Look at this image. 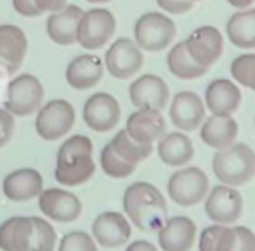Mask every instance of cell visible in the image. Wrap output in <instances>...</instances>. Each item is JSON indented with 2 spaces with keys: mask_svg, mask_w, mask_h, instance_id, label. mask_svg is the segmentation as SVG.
Listing matches in <instances>:
<instances>
[{
  "mask_svg": "<svg viewBox=\"0 0 255 251\" xmlns=\"http://www.w3.org/2000/svg\"><path fill=\"white\" fill-rule=\"evenodd\" d=\"M44 98V88L40 80L32 74L16 76L6 90V110L14 116H28L40 108Z\"/></svg>",
  "mask_w": 255,
  "mask_h": 251,
  "instance_id": "cell-6",
  "label": "cell"
},
{
  "mask_svg": "<svg viewBox=\"0 0 255 251\" xmlns=\"http://www.w3.org/2000/svg\"><path fill=\"white\" fill-rule=\"evenodd\" d=\"M32 237V217H12L0 225L2 251H26Z\"/></svg>",
  "mask_w": 255,
  "mask_h": 251,
  "instance_id": "cell-27",
  "label": "cell"
},
{
  "mask_svg": "<svg viewBox=\"0 0 255 251\" xmlns=\"http://www.w3.org/2000/svg\"><path fill=\"white\" fill-rule=\"evenodd\" d=\"M82 10L78 6H64L58 12H52L46 22V32L48 38L60 46H70L76 42V32L78 24L82 18Z\"/></svg>",
  "mask_w": 255,
  "mask_h": 251,
  "instance_id": "cell-20",
  "label": "cell"
},
{
  "mask_svg": "<svg viewBox=\"0 0 255 251\" xmlns=\"http://www.w3.org/2000/svg\"><path fill=\"white\" fill-rule=\"evenodd\" d=\"M157 6L167 14H185L193 8V0H155Z\"/></svg>",
  "mask_w": 255,
  "mask_h": 251,
  "instance_id": "cell-37",
  "label": "cell"
},
{
  "mask_svg": "<svg viewBox=\"0 0 255 251\" xmlns=\"http://www.w3.org/2000/svg\"><path fill=\"white\" fill-rule=\"evenodd\" d=\"M203 143H207L213 149H223L231 143H235L237 137V122L231 118V114H211L199 131Z\"/></svg>",
  "mask_w": 255,
  "mask_h": 251,
  "instance_id": "cell-21",
  "label": "cell"
},
{
  "mask_svg": "<svg viewBox=\"0 0 255 251\" xmlns=\"http://www.w3.org/2000/svg\"><path fill=\"white\" fill-rule=\"evenodd\" d=\"M104 66L98 56L82 54L76 56L66 68V82L76 90H88L102 80Z\"/></svg>",
  "mask_w": 255,
  "mask_h": 251,
  "instance_id": "cell-22",
  "label": "cell"
},
{
  "mask_svg": "<svg viewBox=\"0 0 255 251\" xmlns=\"http://www.w3.org/2000/svg\"><path fill=\"white\" fill-rule=\"evenodd\" d=\"M74 108L66 100H52L40 108L36 118V133L42 139L54 141L68 133L74 126Z\"/></svg>",
  "mask_w": 255,
  "mask_h": 251,
  "instance_id": "cell-7",
  "label": "cell"
},
{
  "mask_svg": "<svg viewBox=\"0 0 255 251\" xmlns=\"http://www.w3.org/2000/svg\"><path fill=\"white\" fill-rule=\"evenodd\" d=\"M157 153L159 159L167 165H185L193 157V143L185 133L173 131V133H163L159 143H157Z\"/></svg>",
  "mask_w": 255,
  "mask_h": 251,
  "instance_id": "cell-26",
  "label": "cell"
},
{
  "mask_svg": "<svg viewBox=\"0 0 255 251\" xmlns=\"http://www.w3.org/2000/svg\"><path fill=\"white\" fill-rule=\"evenodd\" d=\"M175 24L169 16L161 12H145L137 18L133 36L135 44L145 52H159L165 50L175 38Z\"/></svg>",
  "mask_w": 255,
  "mask_h": 251,
  "instance_id": "cell-4",
  "label": "cell"
},
{
  "mask_svg": "<svg viewBox=\"0 0 255 251\" xmlns=\"http://www.w3.org/2000/svg\"><path fill=\"white\" fill-rule=\"evenodd\" d=\"M239 102L241 92L231 80L217 78L205 88V106L211 114H233L239 108Z\"/></svg>",
  "mask_w": 255,
  "mask_h": 251,
  "instance_id": "cell-23",
  "label": "cell"
},
{
  "mask_svg": "<svg viewBox=\"0 0 255 251\" xmlns=\"http://www.w3.org/2000/svg\"><path fill=\"white\" fill-rule=\"evenodd\" d=\"M42 193V175L36 169H18L4 179V195L12 201H28Z\"/></svg>",
  "mask_w": 255,
  "mask_h": 251,
  "instance_id": "cell-24",
  "label": "cell"
},
{
  "mask_svg": "<svg viewBox=\"0 0 255 251\" xmlns=\"http://www.w3.org/2000/svg\"><path fill=\"white\" fill-rule=\"evenodd\" d=\"M167 68L169 72L175 76V78H181V80H195V78H201L207 68L197 64L191 54L187 52L185 48V42H177L169 54H167Z\"/></svg>",
  "mask_w": 255,
  "mask_h": 251,
  "instance_id": "cell-28",
  "label": "cell"
},
{
  "mask_svg": "<svg viewBox=\"0 0 255 251\" xmlns=\"http://www.w3.org/2000/svg\"><path fill=\"white\" fill-rule=\"evenodd\" d=\"M229 2V6H233V8H237V10H243V8H249L255 0H227Z\"/></svg>",
  "mask_w": 255,
  "mask_h": 251,
  "instance_id": "cell-41",
  "label": "cell"
},
{
  "mask_svg": "<svg viewBox=\"0 0 255 251\" xmlns=\"http://www.w3.org/2000/svg\"><path fill=\"white\" fill-rule=\"evenodd\" d=\"M92 235L98 241V245H104V247H120L131 235V227H129L128 219L122 213L106 211V213H100L94 219V223H92Z\"/></svg>",
  "mask_w": 255,
  "mask_h": 251,
  "instance_id": "cell-16",
  "label": "cell"
},
{
  "mask_svg": "<svg viewBox=\"0 0 255 251\" xmlns=\"http://www.w3.org/2000/svg\"><path fill=\"white\" fill-rule=\"evenodd\" d=\"M36 4L42 12H58L66 6V0H36Z\"/></svg>",
  "mask_w": 255,
  "mask_h": 251,
  "instance_id": "cell-39",
  "label": "cell"
},
{
  "mask_svg": "<svg viewBox=\"0 0 255 251\" xmlns=\"http://www.w3.org/2000/svg\"><path fill=\"white\" fill-rule=\"evenodd\" d=\"M116 32V18L110 10L106 8H92L82 14L78 32H76V42L86 48V50H98Z\"/></svg>",
  "mask_w": 255,
  "mask_h": 251,
  "instance_id": "cell-5",
  "label": "cell"
},
{
  "mask_svg": "<svg viewBox=\"0 0 255 251\" xmlns=\"http://www.w3.org/2000/svg\"><path fill=\"white\" fill-rule=\"evenodd\" d=\"M40 209L56 221H74L82 211L80 199L64 189H48L40 193Z\"/></svg>",
  "mask_w": 255,
  "mask_h": 251,
  "instance_id": "cell-19",
  "label": "cell"
},
{
  "mask_svg": "<svg viewBox=\"0 0 255 251\" xmlns=\"http://www.w3.org/2000/svg\"><path fill=\"white\" fill-rule=\"evenodd\" d=\"M14 135V114L0 110V147L6 145Z\"/></svg>",
  "mask_w": 255,
  "mask_h": 251,
  "instance_id": "cell-36",
  "label": "cell"
},
{
  "mask_svg": "<svg viewBox=\"0 0 255 251\" xmlns=\"http://www.w3.org/2000/svg\"><path fill=\"white\" fill-rule=\"evenodd\" d=\"M183 42L191 58L205 68L215 64L223 54V36L215 26H199Z\"/></svg>",
  "mask_w": 255,
  "mask_h": 251,
  "instance_id": "cell-10",
  "label": "cell"
},
{
  "mask_svg": "<svg viewBox=\"0 0 255 251\" xmlns=\"http://www.w3.org/2000/svg\"><path fill=\"white\" fill-rule=\"evenodd\" d=\"M126 251H157V249L149 241H133L131 245H128Z\"/></svg>",
  "mask_w": 255,
  "mask_h": 251,
  "instance_id": "cell-40",
  "label": "cell"
},
{
  "mask_svg": "<svg viewBox=\"0 0 255 251\" xmlns=\"http://www.w3.org/2000/svg\"><path fill=\"white\" fill-rule=\"evenodd\" d=\"M106 68L114 78L126 80L133 74H137L143 66V54L141 48L128 40V38H118L106 52Z\"/></svg>",
  "mask_w": 255,
  "mask_h": 251,
  "instance_id": "cell-9",
  "label": "cell"
},
{
  "mask_svg": "<svg viewBox=\"0 0 255 251\" xmlns=\"http://www.w3.org/2000/svg\"><path fill=\"white\" fill-rule=\"evenodd\" d=\"M124 211L135 227L143 231H153L165 223L167 203L157 187L145 181H137L129 185L124 193Z\"/></svg>",
  "mask_w": 255,
  "mask_h": 251,
  "instance_id": "cell-1",
  "label": "cell"
},
{
  "mask_svg": "<svg viewBox=\"0 0 255 251\" xmlns=\"http://www.w3.org/2000/svg\"><path fill=\"white\" fill-rule=\"evenodd\" d=\"M229 42L241 50H255V8L237 10L225 24Z\"/></svg>",
  "mask_w": 255,
  "mask_h": 251,
  "instance_id": "cell-25",
  "label": "cell"
},
{
  "mask_svg": "<svg viewBox=\"0 0 255 251\" xmlns=\"http://www.w3.org/2000/svg\"><path fill=\"white\" fill-rule=\"evenodd\" d=\"M231 78L249 90L255 92V54H241L229 66Z\"/></svg>",
  "mask_w": 255,
  "mask_h": 251,
  "instance_id": "cell-33",
  "label": "cell"
},
{
  "mask_svg": "<svg viewBox=\"0 0 255 251\" xmlns=\"http://www.w3.org/2000/svg\"><path fill=\"white\" fill-rule=\"evenodd\" d=\"M129 100L135 108H165L169 100V88L163 78L155 74H143L129 86Z\"/></svg>",
  "mask_w": 255,
  "mask_h": 251,
  "instance_id": "cell-14",
  "label": "cell"
},
{
  "mask_svg": "<svg viewBox=\"0 0 255 251\" xmlns=\"http://www.w3.org/2000/svg\"><path fill=\"white\" fill-rule=\"evenodd\" d=\"M171 124L181 131H191L199 127L205 118V102L195 92H179L169 106Z\"/></svg>",
  "mask_w": 255,
  "mask_h": 251,
  "instance_id": "cell-13",
  "label": "cell"
},
{
  "mask_svg": "<svg viewBox=\"0 0 255 251\" xmlns=\"http://www.w3.org/2000/svg\"><path fill=\"white\" fill-rule=\"evenodd\" d=\"M241 195L233 189V185H217L209 191L205 199V213L215 223H233L241 215Z\"/></svg>",
  "mask_w": 255,
  "mask_h": 251,
  "instance_id": "cell-12",
  "label": "cell"
},
{
  "mask_svg": "<svg viewBox=\"0 0 255 251\" xmlns=\"http://www.w3.org/2000/svg\"><path fill=\"white\" fill-rule=\"evenodd\" d=\"M124 129L141 143H153L165 133V120L161 116V110L137 108V112H133L128 118Z\"/></svg>",
  "mask_w": 255,
  "mask_h": 251,
  "instance_id": "cell-15",
  "label": "cell"
},
{
  "mask_svg": "<svg viewBox=\"0 0 255 251\" xmlns=\"http://www.w3.org/2000/svg\"><path fill=\"white\" fill-rule=\"evenodd\" d=\"M92 141L86 135H72L58 149L56 179L64 185H80L94 175Z\"/></svg>",
  "mask_w": 255,
  "mask_h": 251,
  "instance_id": "cell-2",
  "label": "cell"
},
{
  "mask_svg": "<svg viewBox=\"0 0 255 251\" xmlns=\"http://www.w3.org/2000/svg\"><path fill=\"white\" fill-rule=\"evenodd\" d=\"M28 50V40L22 28L12 24L0 26V68L6 74L16 72Z\"/></svg>",
  "mask_w": 255,
  "mask_h": 251,
  "instance_id": "cell-17",
  "label": "cell"
},
{
  "mask_svg": "<svg viewBox=\"0 0 255 251\" xmlns=\"http://www.w3.org/2000/svg\"><path fill=\"white\" fill-rule=\"evenodd\" d=\"M54 245H56L54 227L42 217H32V237L26 251H54Z\"/></svg>",
  "mask_w": 255,
  "mask_h": 251,
  "instance_id": "cell-32",
  "label": "cell"
},
{
  "mask_svg": "<svg viewBox=\"0 0 255 251\" xmlns=\"http://www.w3.org/2000/svg\"><path fill=\"white\" fill-rule=\"evenodd\" d=\"M120 120V106L112 94L98 92L90 96L84 104V122L90 129L104 133L110 131Z\"/></svg>",
  "mask_w": 255,
  "mask_h": 251,
  "instance_id": "cell-11",
  "label": "cell"
},
{
  "mask_svg": "<svg viewBox=\"0 0 255 251\" xmlns=\"http://www.w3.org/2000/svg\"><path fill=\"white\" fill-rule=\"evenodd\" d=\"M233 229H235V237L229 251H255V233L243 225Z\"/></svg>",
  "mask_w": 255,
  "mask_h": 251,
  "instance_id": "cell-35",
  "label": "cell"
},
{
  "mask_svg": "<svg viewBox=\"0 0 255 251\" xmlns=\"http://www.w3.org/2000/svg\"><path fill=\"white\" fill-rule=\"evenodd\" d=\"M233 227H225V223L209 225L199 235V251H229L233 245Z\"/></svg>",
  "mask_w": 255,
  "mask_h": 251,
  "instance_id": "cell-30",
  "label": "cell"
},
{
  "mask_svg": "<svg viewBox=\"0 0 255 251\" xmlns=\"http://www.w3.org/2000/svg\"><path fill=\"white\" fill-rule=\"evenodd\" d=\"M112 147L126 159V161H129V163H133V165H137L141 159H145L149 153H151V143H141V141H137V139H133L126 129H122V131H118L114 137H112Z\"/></svg>",
  "mask_w": 255,
  "mask_h": 251,
  "instance_id": "cell-29",
  "label": "cell"
},
{
  "mask_svg": "<svg viewBox=\"0 0 255 251\" xmlns=\"http://www.w3.org/2000/svg\"><path fill=\"white\" fill-rule=\"evenodd\" d=\"M169 197L179 205H195L207 193V175L199 167L175 171L167 181Z\"/></svg>",
  "mask_w": 255,
  "mask_h": 251,
  "instance_id": "cell-8",
  "label": "cell"
},
{
  "mask_svg": "<svg viewBox=\"0 0 255 251\" xmlns=\"http://www.w3.org/2000/svg\"><path fill=\"white\" fill-rule=\"evenodd\" d=\"M157 237L163 251H189L195 241V223L185 215L171 217L159 227Z\"/></svg>",
  "mask_w": 255,
  "mask_h": 251,
  "instance_id": "cell-18",
  "label": "cell"
},
{
  "mask_svg": "<svg viewBox=\"0 0 255 251\" xmlns=\"http://www.w3.org/2000/svg\"><path fill=\"white\" fill-rule=\"evenodd\" d=\"M86 2H92V4H106V2H110V0H86Z\"/></svg>",
  "mask_w": 255,
  "mask_h": 251,
  "instance_id": "cell-42",
  "label": "cell"
},
{
  "mask_svg": "<svg viewBox=\"0 0 255 251\" xmlns=\"http://www.w3.org/2000/svg\"><path fill=\"white\" fill-rule=\"evenodd\" d=\"M193 2H197V0H193Z\"/></svg>",
  "mask_w": 255,
  "mask_h": 251,
  "instance_id": "cell-43",
  "label": "cell"
},
{
  "mask_svg": "<svg viewBox=\"0 0 255 251\" xmlns=\"http://www.w3.org/2000/svg\"><path fill=\"white\" fill-rule=\"evenodd\" d=\"M213 173L225 185H243L255 173V153L245 143H231L213 155Z\"/></svg>",
  "mask_w": 255,
  "mask_h": 251,
  "instance_id": "cell-3",
  "label": "cell"
},
{
  "mask_svg": "<svg viewBox=\"0 0 255 251\" xmlns=\"http://www.w3.org/2000/svg\"><path fill=\"white\" fill-rule=\"evenodd\" d=\"M100 165H102V169H104L106 175H110V177H118V179H120V177H128V175L135 169V165L129 163V161H126V159L112 147L110 141H108V143L104 145V149H102Z\"/></svg>",
  "mask_w": 255,
  "mask_h": 251,
  "instance_id": "cell-31",
  "label": "cell"
},
{
  "mask_svg": "<svg viewBox=\"0 0 255 251\" xmlns=\"http://www.w3.org/2000/svg\"><path fill=\"white\" fill-rule=\"evenodd\" d=\"M12 6H14V10H16L20 16H26V18H36V16L44 14V12L38 8L36 0H12Z\"/></svg>",
  "mask_w": 255,
  "mask_h": 251,
  "instance_id": "cell-38",
  "label": "cell"
},
{
  "mask_svg": "<svg viewBox=\"0 0 255 251\" xmlns=\"http://www.w3.org/2000/svg\"><path fill=\"white\" fill-rule=\"evenodd\" d=\"M58 251H98L94 239L84 231H72L62 237Z\"/></svg>",
  "mask_w": 255,
  "mask_h": 251,
  "instance_id": "cell-34",
  "label": "cell"
}]
</instances>
